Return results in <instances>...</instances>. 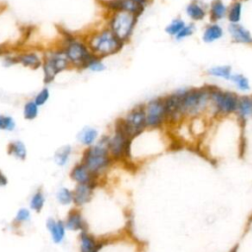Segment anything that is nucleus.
Returning a JSON list of instances; mask_svg holds the SVG:
<instances>
[{
  "label": "nucleus",
  "mask_w": 252,
  "mask_h": 252,
  "mask_svg": "<svg viewBox=\"0 0 252 252\" xmlns=\"http://www.w3.org/2000/svg\"><path fill=\"white\" fill-rule=\"evenodd\" d=\"M196 31V26L194 23H189V24H186L184 26V28L178 32V34L174 37L176 40L180 41V40H183L191 35H193V33L195 32Z\"/></svg>",
  "instance_id": "nucleus-34"
},
{
  "label": "nucleus",
  "mask_w": 252,
  "mask_h": 252,
  "mask_svg": "<svg viewBox=\"0 0 252 252\" xmlns=\"http://www.w3.org/2000/svg\"><path fill=\"white\" fill-rule=\"evenodd\" d=\"M132 1H134V2H136V3H138V4H140V5H142V6H144V7H147V5L150 3L151 0H132Z\"/></svg>",
  "instance_id": "nucleus-40"
},
{
  "label": "nucleus",
  "mask_w": 252,
  "mask_h": 252,
  "mask_svg": "<svg viewBox=\"0 0 252 252\" xmlns=\"http://www.w3.org/2000/svg\"><path fill=\"white\" fill-rule=\"evenodd\" d=\"M43 71V81L45 84H50L55 77L62 71L71 68V64L61 48L49 50L43 55L41 65Z\"/></svg>",
  "instance_id": "nucleus-8"
},
{
  "label": "nucleus",
  "mask_w": 252,
  "mask_h": 252,
  "mask_svg": "<svg viewBox=\"0 0 252 252\" xmlns=\"http://www.w3.org/2000/svg\"><path fill=\"white\" fill-rule=\"evenodd\" d=\"M146 112V124L149 129H157L167 123V113L163 96L156 97L144 104Z\"/></svg>",
  "instance_id": "nucleus-10"
},
{
  "label": "nucleus",
  "mask_w": 252,
  "mask_h": 252,
  "mask_svg": "<svg viewBox=\"0 0 252 252\" xmlns=\"http://www.w3.org/2000/svg\"><path fill=\"white\" fill-rule=\"evenodd\" d=\"M106 244V241L97 240L88 230L80 231L79 245L80 252H99L100 249Z\"/></svg>",
  "instance_id": "nucleus-14"
},
{
  "label": "nucleus",
  "mask_w": 252,
  "mask_h": 252,
  "mask_svg": "<svg viewBox=\"0 0 252 252\" xmlns=\"http://www.w3.org/2000/svg\"><path fill=\"white\" fill-rule=\"evenodd\" d=\"M241 2H247V1H250V0H240Z\"/></svg>",
  "instance_id": "nucleus-41"
},
{
  "label": "nucleus",
  "mask_w": 252,
  "mask_h": 252,
  "mask_svg": "<svg viewBox=\"0 0 252 252\" xmlns=\"http://www.w3.org/2000/svg\"><path fill=\"white\" fill-rule=\"evenodd\" d=\"M175 92L178 95L179 113L183 120L208 113L211 99V85L199 88H184Z\"/></svg>",
  "instance_id": "nucleus-1"
},
{
  "label": "nucleus",
  "mask_w": 252,
  "mask_h": 252,
  "mask_svg": "<svg viewBox=\"0 0 252 252\" xmlns=\"http://www.w3.org/2000/svg\"><path fill=\"white\" fill-rule=\"evenodd\" d=\"M186 25L185 21L181 18H175L173 19L166 27H165V32L172 37H175L178 32L184 28V26Z\"/></svg>",
  "instance_id": "nucleus-30"
},
{
  "label": "nucleus",
  "mask_w": 252,
  "mask_h": 252,
  "mask_svg": "<svg viewBox=\"0 0 252 252\" xmlns=\"http://www.w3.org/2000/svg\"><path fill=\"white\" fill-rule=\"evenodd\" d=\"M234 115L242 125L252 118V94L239 95Z\"/></svg>",
  "instance_id": "nucleus-15"
},
{
  "label": "nucleus",
  "mask_w": 252,
  "mask_h": 252,
  "mask_svg": "<svg viewBox=\"0 0 252 252\" xmlns=\"http://www.w3.org/2000/svg\"><path fill=\"white\" fill-rule=\"evenodd\" d=\"M38 105L34 102V100H29L25 103L23 109V115L26 120H33L37 117L38 114Z\"/></svg>",
  "instance_id": "nucleus-31"
},
{
  "label": "nucleus",
  "mask_w": 252,
  "mask_h": 252,
  "mask_svg": "<svg viewBox=\"0 0 252 252\" xmlns=\"http://www.w3.org/2000/svg\"><path fill=\"white\" fill-rule=\"evenodd\" d=\"M185 13L193 22H201L207 16V10L199 0H192L189 2L185 8Z\"/></svg>",
  "instance_id": "nucleus-20"
},
{
  "label": "nucleus",
  "mask_w": 252,
  "mask_h": 252,
  "mask_svg": "<svg viewBox=\"0 0 252 252\" xmlns=\"http://www.w3.org/2000/svg\"><path fill=\"white\" fill-rule=\"evenodd\" d=\"M7 183H8V179H7L6 175L0 170V187L7 185Z\"/></svg>",
  "instance_id": "nucleus-39"
},
{
  "label": "nucleus",
  "mask_w": 252,
  "mask_h": 252,
  "mask_svg": "<svg viewBox=\"0 0 252 252\" xmlns=\"http://www.w3.org/2000/svg\"><path fill=\"white\" fill-rule=\"evenodd\" d=\"M87 69L93 72H101L105 69V65L102 62L101 58L94 56L87 65Z\"/></svg>",
  "instance_id": "nucleus-36"
},
{
  "label": "nucleus",
  "mask_w": 252,
  "mask_h": 252,
  "mask_svg": "<svg viewBox=\"0 0 252 252\" xmlns=\"http://www.w3.org/2000/svg\"><path fill=\"white\" fill-rule=\"evenodd\" d=\"M133 140L118 126L114 125L113 134L109 136L108 151L113 160L127 161L131 158Z\"/></svg>",
  "instance_id": "nucleus-9"
},
{
  "label": "nucleus",
  "mask_w": 252,
  "mask_h": 252,
  "mask_svg": "<svg viewBox=\"0 0 252 252\" xmlns=\"http://www.w3.org/2000/svg\"><path fill=\"white\" fill-rule=\"evenodd\" d=\"M45 203V197L43 194V191L41 190V188H38L31 197L30 199V208L36 212L39 213L41 212L43 206Z\"/></svg>",
  "instance_id": "nucleus-29"
},
{
  "label": "nucleus",
  "mask_w": 252,
  "mask_h": 252,
  "mask_svg": "<svg viewBox=\"0 0 252 252\" xmlns=\"http://www.w3.org/2000/svg\"><path fill=\"white\" fill-rule=\"evenodd\" d=\"M45 225L51 235L52 241L56 244H60L64 240L65 234H66V226H65L64 220L48 218L46 220Z\"/></svg>",
  "instance_id": "nucleus-18"
},
{
  "label": "nucleus",
  "mask_w": 252,
  "mask_h": 252,
  "mask_svg": "<svg viewBox=\"0 0 252 252\" xmlns=\"http://www.w3.org/2000/svg\"><path fill=\"white\" fill-rule=\"evenodd\" d=\"M31 211L27 208H21L20 210H18L15 219H14V223L20 224L23 222H27L31 220Z\"/></svg>",
  "instance_id": "nucleus-35"
},
{
  "label": "nucleus",
  "mask_w": 252,
  "mask_h": 252,
  "mask_svg": "<svg viewBox=\"0 0 252 252\" xmlns=\"http://www.w3.org/2000/svg\"><path fill=\"white\" fill-rule=\"evenodd\" d=\"M138 18L136 15L125 12H111L108 19L107 28L124 43H127L135 31Z\"/></svg>",
  "instance_id": "nucleus-6"
},
{
  "label": "nucleus",
  "mask_w": 252,
  "mask_h": 252,
  "mask_svg": "<svg viewBox=\"0 0 252 252\" xmlns=\"http://www.w3.org/2000/svg\"><path fill=\"white\" fill-rule=\"evenodd\" d=\"M16 128V121L12 116L0 114V130L13 131Z\"/></svg>",
  "instance_id": "nucleus-33"
},
{
  "label": "nucleus",
  "mask_w": 252,
  "mask_h": 252,
  "mask_svg": "<svg viewBox=\"0 0 252 252\" xmlns=\"http://www.w3.org/2000/svg\"><path fill=\"white\" fill-rule=\"evenodd\" d=\"M7 153L10 156H12L15 158L20 159V160H24L27 158L26 145L20 140H16V141L9 143V145L7 147Z\"/></svg>",
  "instance_id": "nucleus-26"
},
{
  "label": "nucleus",
  "mask_w": 252,
  "mask_h": 252,
  "mask_svg": "<svg viewBox=\"0 0 252 252\" xmlns=\"http://www.w3.org/2000/svg\"><path fill=\"white\" fill-rule=\"evenodd\" d=\"M108 135L101 136L95 144L87 147L82 155L81 161L98 177L110 167L113 161L108 151Z\"/></svg>",
  "instance_id": "nucleus-2"
},
{
  "label": "nucleus",
  "mask_w": 252,
  "mask_h": 252,
  "mask_svg": "<svg viewBox=\"0 0 252 252\" xmlns=\"http://www.w3.org/2000/svg\"><path fill=\"white\" fill-rule=\"evenodd\" d=\"M70 177L77 184L98 185V176L94 175L82 161L73 166L70 171Z\"/></svg>",
  "instance_id": "nucleus-12"
},
{
  "label": "nucleus",
  "mask_w": 252,
  "mask_h": 252,
  "mask_svg": "<svg viewBox=\"0 0 252 252\" xmlns=\"http://www.w3.org/2000/svg\"><path fill=\"white\" fill-rule=\"evenodd\" d=\"M234 86L235 88L243 93L249 92L250 91V82L248 80V78L246 76H244L241 73H232L230 80H229Z\"/></svg>",
  "instance_id": "nucleus-27"
},
{
  "label": "nucleus",
  "mask_w": 252,
  "mask_h": 252,
  "mask_svg": "<svg viewBox=\"0 0 252 252\" xmlns=\"http://www.w3.org/2000/svg\"><path fill=\"white\" fill-rule=\"evenodd\" d=\"M114 125L120 127L132 140L140 136L147 129L144 104L133 107L125 117L116 119Z\"/></svg>",
  "instance_id": "nucleus-7"
},
{
  "label": "nucleus",
  "mask_w": 252,
  "mask_h": 252,
  "mask_svg": "<svg viewBox=\"0 0 252 252\" xmlns=\"http://www.w3.org/2000/svg\"><path fill=\"white\" fill-rule=\"evenodd\" d=\"M85 40L93 54L101 59L118 53L125 44L108 28L90 33Z\"/></svg>",
  "instance_id": "nucleus-3"
},
{
  "label": "nucleus",
  "mask_w": 252,
  "mask_h": 252,
  "mask_svg": "<svg viewBox=\"0 0 252 252\" xmlns=\"http://www.w3.org/2000/svg\"><path fill=\"white\" fill-rule=\"evenodd\" d=\"M227 32L233 43L248 46L252 45V33L241 24H229Z\"/></svg>",
  "instance_id": "nucleus-13"
},
{
  "label": "nucleus",
  "mask_w": 252,
  "mask_h": 252,
  "mask_svg": "<svg viewBox=\"0 0 252 252\" xmlns=\"http://www.w3.org/2000/svg\"><path fill=\"white\" fill-rule=\"evenodd\" d=\"M206 73L210 77L229 81L233 72L229 65H216V66L210 67L206 71Z\"/></svg>",
  "instance_id": "nucleus-25"
},
{
  "label": "nucleus",
  "mask_w": 252,
  "mask_h": 252,
  "mask_svg": "<svg viewBox=\"0 0 252 252\" xmlns=\"http://www.w3.org/2000/svg\"><path fill=\"white\" fill-rule=\"evenodd\" d=\"M17 60L18 63L22 64L25 67L37 69L42 65L43 56H40L38 53L33 51H26L17 54Z\"/></svg>",
  "instance_id": "nucleus-19"
},
{
  "label": "nucleus",
  "mask_w": 252,
  "mask_h": 252,
  "mask_svg": "<svg viewBox=\"0 0 252 252\" xmlns=\"http://www.w3.org/2000/svg\"><path fill=\"white\" fill-rule=\"evenodd\" d=\"M56 200L63 206L70 205L73 203V191L66 187H61L56 192Z\"/></svg>",
  "instance_id": "nucleus-32"
},
{
  "label": "nucleus",
  "mask_w": 252,
  "mask_h": 252,
  "mask_svg": "<svg viewBox=\"0 0 252 252\" xmlns=\"http://www.w3.org/2000/svg\"><path fill=\"white\" fill-rule=\"evenodd\" d=\"M72 153V147L70 145H65L60 147L54 154V161L59 166H64L69 160Z\"/></svg>",
  "instance_id": "nucleus-28"
},
{
  "label": "nucleus",
  "mask_w": 252,
  "mask_h": 252,
  "mask_svg": "<svg viewBox=\"0 0 252 252\" xmlns=\"http://www.w3.org/2000/svg\"><path fill=\"white\" fill-rule=\"evenodd\" d=\"M239 95L231 91L222 90L211 85V99L208 113L213 118L233 116L236 111Z\"/></svg>",
  "instance_id": "nucleus-4"
},
{
  "label": "nucleus",
  "mask_w": 252,
  "mask_h": 252,
  "mask_svg": "<svg viewBox=\"0 0 252 252\" xmlns=\"http://www.w3.org/2000/svg\"><path fill=\"white\" fill-rule=\"evenodd\" d=\"M96 187L97 186L94 184H77L73 190V203L77 207H82L88 204Z\"/></svg>",
  "instance_id": "nucleus-16"
},
{
  "label": "nucleus",
  "mask_w": 252,
  "mask_h": 252,
  "mask_svg": "<svg viewBox=\"0 0 252 252\" xmlns=\"http://www.w3.org/2000/svg\"><path fill=\"white\" fill-rule=\"evenodd\" d=\"M60 48L67 56L71 67L79 70L87 69L88 63L94 56L85 39L78 38L71 34H66L64 36Z\"/></svg>",
  "instance_id": "nucleus-5"
},
{
  "label": "nucleus",
  "mask_w": 252,
  "mask_h": 252,
  "mask_svg": "<svg viewBox=\"0 0 252 252\" xmlns=\"http://www.w3.org/2000/svg\"><path fill=\"white\" fill-rule=\"evenodd\" d=\"M18 60H17V55H5L4 56V60H3V64L5 66H12L14 64H17Z\"/></svg>",
  "instance_id": "nucleus-38"
},
{
  "label": "nucleus",
  "mask_w": 252,
  "mask_h": 252,
  "mask_svg": "<svg viewBox=\"0 0 252 252\" xmlns=\"http://www.w3.org/2000/svg\"><path fill=\"white\" fill-rule=\"evenodd\" d=\"M97 137H98V132L95 128H93V127H84L77 135V139L78 141L86 146V147H90L94 144H95L96 140H97Z\"/></svg>",
  "instance_id": "nucleus-23"
},
{
  "label": "nucleus",
  "mask_w": 252,
  "mask_h": 252,
  "mask_svg": "<svg viewBox=\"0 0 252 252\" xmlns=\"http://www.w3.org/2000/svg\"><path fill=\"white\" fill-rule=\"evenodd\" d=\"M103 4L104 7L110 12L125 11L134 14L137 17H140L144 13L146 8L132 0H106Z\"/></svg>",
  "instance_id": "nucleus-11"
},
{
  "label": "nucleus",
  "mask_w": 252,
  "mask_h": 252,
  "mask_svg": "<svg viewBox=\"0 0 252 252\" xmlns=\"http://www.w3.org/2000/svg\"><path fill=\"white\" fill-rule=\"evenodd\" d=\"M67 230L70 231H85L88 230L87 222L85 221L81 212L78 209H71L64 220Z\"/></svg>",
  "instance_id": "nucleus-17"
},
{
  "label": "nucleus",
  "mask_w": 252,
  "mask_h": 252,
  "mask_svg": "<svg viewBox=\"0 0 252 252\" xmlns=\"http://www.w3.org/2000/svg\"><path fill=\"white\" fill-rule=\"evenodd\" d=\"M223 29L218 23H211L206 26L202 32V40L206 43H213L223 36Z\"/></svg>",
  "instance_id": "nucleus-22"
},
{
  "label": "nucleus",
  "mask_w": 252,
  "mask_h": 252,
  "mask_svg": "<svg viewBox=\"0 0 252 252\" xmlns=\"http://www.w3.org/2000/svg\"><path fill=\"white\" fill-rule=\"evenodd\" d=\"M242 17V2L240 0H233L227 6L226 19L229 24H238Z\"/></svg>",
  "instance_id": "nucleus-24"
},
{
  "label": "nucleus",
  "mask_w": 252,
  "mask_h": 252,
  "mask_svg": "<svg viewBox=\"0 0 252 252\" xmlns=\"http://www.w3.org/2000/svg\"><path fill=\"white\" fill-rule=\"evenodd\" d=\"M49 96H50V93H49V90L47 88H43L41 89L37 94L36 95L34 96L33 100L34 102L38 105V106H42L44 105L47 100L49 99Z\"/></svg>",
  "instance_id": "nucleus-37"
},
{
  "label": "nucleus",
  "mask_w": 252,
  "mask_h": 252,
  "mask_svg": "<svg viewBox=\"0 0 252 252\" xmlns=\"http://www.w3.org/2000/svg\"><path fill=\"white\" fill-rule=\"evenodd\" d=\"M227 6L222 0H212L209 6V18L212 23H218L219 21L226 18Z\"/></svg>",
  "instance_id": "nucleus-21"
}]
</instances>
